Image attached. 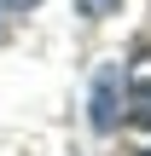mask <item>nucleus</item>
<instances>
[{
  "instance_id": "obj_5",
  "label": "nucleus",
  "mask_w": 151,
  "mask_h": 156,
  "mask_svg": "<svg viewBox=\"0 0 151 156\" xmlns=\"http://www.w3.org/2000/svg\"><path fill=\"white\" fill-rule=\"evenodd\" d=\"M134 156H151V151H134Z\"/></svg>"
},
{
  "instance_id": "obj_1",
  "label": "nucleus",
  "mask_w": 151,
  "mask_h": 156,
  "mask_svg": "<svg viewBox=\"0 0 151 156\" xmlns=\"http://www.w3.org/2000/svg\"><path fill=\"white\" fill-rule=\"evenodd\" d=\"M122 93H128V122L151 127V52H140L122 75Z\"/></svg>"
},
{
  "instance_id": "obj_4",
  "label": "nucleus",
  "mask_w": 151,
  "mask_h": 156,
  "mask_svg": "<svg viewBox=\"0 0 151 156\" xmlns=\"http://www.w3.org/2000/svg\"><path fill=\"white\" fill-rule=\"evenodd\" d=\"M23 6H35V0H0V12H23Z\"/></svg>"
},
{
  "instance_id": "obj_2",
  "label": "nucleus",
  "mask_w": 151,
  "mask_h": 156,
  "mask_svg": "<svg viewBox=\"0 0 151 156\" xmlns=\"http://www.w3.org/2000/svg\"><path fill=\"white\" fill-rule=\"evenodd\" d=\"M116 104H122V93H116V69H99V75H93V116H87L93 133H116V116H122Z\"/></svg>"
},
{
  "instance_id": "obj_3",
  "label": "nucleus",
  "mask_w": 151,
  "mask_h": 156,
  "mask_svg": "<svg viewBox=\"0 0 151 156\" xmlns=\"http://www.w3.org/2000/svg\"><path fill=\"white\" fill-rule=\"evenodd\" d=\"M116 6H122V0H76V12H81V17H111Z\"/></svg>"
}]
</instances>
